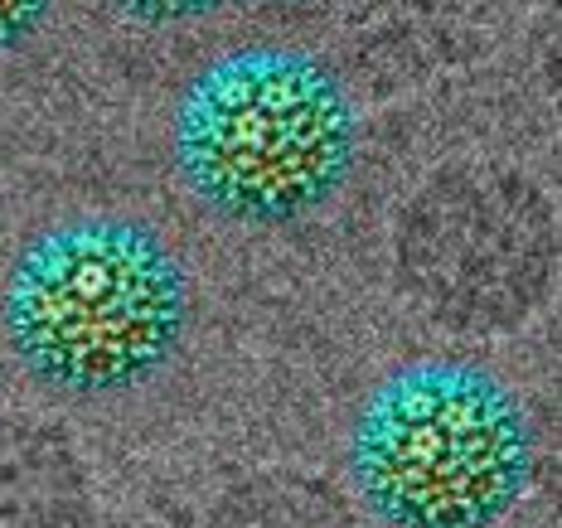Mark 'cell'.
<instances>
[{"label": "cell", "instance_id": "obj_6", "mask_svg": "<svg viewBox=\"0 0 562 528\" xmlns=\"http://www.w3.org/2000/svg\"><path fill=\"white\" fill-rule=\"evenodd\" d=\"M199 528H359V514L325 475L272 465L224 485Z\"/></svg>", "mask_w": 562, "mask_h": 528}, {"label": "cell", "instance_id": "obj_4", "mask_svg": "<svg viewBox=\"0 0 562 528\" xmlns=\"http://www.w3.org/2000/svg\"><path fill=\"white\" fill-rule=\"evenodd\" d=\"M403 296L456 335H509L543 311L558 277V209L533 175L499 160L437 170L393 223Z\"/></svg>", "mask_w": 562, "mask_h": 528}, {"label": "cell", "instance_id": "obj_2", "mask_svg": "<svg viewBox=\"0 0 562 528\" xmlns=\"http://www.w3.org/2000/svg\"><path fill=\"white\" fill-rule=\"evenodd\" d=\"M355 102L315 54L252 44L190 78L175 112V170L233 223H296L355 170Z\"/></svg>", "mask_w": 562, "mask_h": 528}, {"label": "cell", "instance_id": "obj_1", "mask_svg": "<svg viewBox=\"0 0 562 528\" xmlns=\"http://www.w3.org/2000/svg\"><path fill=\"white\" fill-rule=\"evenodd\" d=\"M15 363L64 397H116L150 383L190 325V281L160 233L83 214L34 233L0 296Z\"/></svg>", "mask_w": 562, "mask_h": 528}, {"label": "cell", "instance_id": "obj_5", "mask_svg": "<svg viewBox=\"0 0 562 528\" xmlns=\"http://www.w3.org/2000/svg\"><path fill=\"white\" fill-rule=\"evenodd\" d=\"M0 528H98L92 465L68 427L0 417Z\"/></svg>", "mask_w": 562, "mask_h": 528}, {"label": "cell", "instance_id": "obj_3", "mask_svg": "<svg viewBox=\"0 0 562 528\" xmlns=\"http://www.w3.org/2000/svg\"><path fill=\"white\" fill-rule=\"evenodd\" d=\"M349 471L393 528H490L533 475L529 417L480 363L413 359L369 393Z\"/></svg>", "mask_w": 562, "mask_h": 528}, {"label": "cell", "instance_id": "obj_7", "mask_svg": "<svg viewBox=\"0 0 562 528\" xmlns=\"http://www.w3.org/2000/svg\"><path fill=\"white\" fill-rule=\"evenodd\" d=\"M44 20V5H0V49L20 44Z\"/></svg>", "mask_w": 562, "mask_h": 528}]
</instances>
